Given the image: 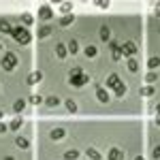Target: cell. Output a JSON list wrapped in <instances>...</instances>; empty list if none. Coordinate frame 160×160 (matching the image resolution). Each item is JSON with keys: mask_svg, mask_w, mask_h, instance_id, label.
Returning a JSON list of instances; mask_svg holds the SVG:
<instances>
[{"mask_svg": "<svg viewBox=\"0 0 160 160\" xmlns=\"http://www.w3.org/2000/svg\"><path fill=\"white\" fill-rule=\"evenodd\" d=\"M11 37L17 41V43H22V45H28L30 41H32V34L26 30L24 26H17V28H13V32H11Z\"/></svg>", "mask_w": 160, "mask_h": 160, "instance_id": "cell-1", "label": "cell"}, {"mask_svg": "<svg viewBox=\"0 0 160 160\" xmlns=\"http://www.w3.org/2000/svg\"><path fill=\"white\" fill-rule=\"evenodd\" d=\"M0 64H2V68H4V71H13V68L17 66V56H15L13 51H7V53L2 56Z\"/></svg>", "mask_w": 160, "mask_h": 160, "instance_id": "cell-2", "label": "cell"}, {"mask_svg": "<svg viewBox=\"0 0 160 160\" xmlns=\"http://www.w3.org/2000/svg\"><path fill=\"white\" fill-rule=\"evenodd\" d=\"M88 81H90V77H88L86 73L83 75H71V77H68V83L73 88H81V86H86Z\"/></svg>", "mask_w": 160, "mask_h": 160, "instance_id": "cell-3", "label": "cell"}, {"mask_svg": "<svg viewBox=\"0 0 160 160\" xmlns=\"http://www.w3.org/2000/svg\"><path fill=\"white\" fill-rule=\"evenodd\" d=\"M122 53H124V56H128V58H132V56L137 53L135 41H124V43H122Z\"/></svg>", "mask_w": 160, "mask_h": 160, "instance_id": "cell-4", "label": "cell"}, {"mask_svg": "<svg viewBox=\"0 0 160 160\" xmlns=\"http://www.w3.org/2000/svg\"><path fill=\"white\" fill-rule=\"evenodd\" d=\"M109 47H111V58H113V60H120V58L124 56V53H122V45H120L118 41H113V38H111Z\"/></svg>", "mask_w": 160, "mask_h": 160, "instance_id": "cell-5", "label": "cell"}, {"mask_svg": "<svg viewBox=\"0 0 160 160\" xmlns=\"http://www.w3.org/2000/svg\"><path fill=\"white\" fill-rule=\"evenodd\" d=\"M38 17H41L43 22H49L51 17H53V11H51V7H38Z\"/></svg>", "mask_w": 160, "mask_h": 160, "instance_id": "cell-6", "label": "cell"}, {"mask_svg": "<svg viewBox=\"0 0 160 160\" xmlns=\"http://www.w3.org/2000/svg\"><path fill=\"white\" fill-rule=\"evenodd\" d=\"M98 37H100V41H105V43H111V28H109V26H100Z\"/></svg>", "mask_w": 160, "mask_h": 160, "instance_id": "cell-7", "label": "cell"}, {"mask_svg": "<svg viewBox=\"0 0 160 160\" xmlns=\"http://www.w3.org/2000/svg\"><path fill=\"white\" fill-rule=\"evenodd\" d=\"M107 158L109 160H124V152L120 148H111L109 154H107Z\"/></svg>", "mask_w": 160, "mask_h": 160, "instance_id": "cell-8", "label": "cell"}, {"mask_svg": "<svg viewBox=\"0 0 160 160\" xmlns=\"http://www.w3.org/2000/svg\"><path fill=\"white\" fill-rule=\"evenodd\" d=\"M64 137H66V130L64 128H53L49 132V139H53V141H62Z\"/></svg>", "mask_w": 160, "mask_h": 160, "instance_id": "cell-9", "label": "cell"}, {"mask_svg": "<svg viewBox=\"0 0 160 160\" xmlns=\"http://www.w3.org/2000/svg\"><path fill=\"white\" fill-rule=\"evenodd\" d=\"M96 98H98V102H109V92L105 90V88H96Z\"/></svg>", "mask_w": 160, "mask_h": 160, "instance_id": "cell-10", "label": "cell"}, {"mask_svg": "<svg viewBox=\"0 0 160 160\" xmlns=\"http://www.w3.org/2000/svg\"><path fill=\"white\" fill-rule=\"evenodd\" d=\"M41 79H43V73H41V71H32V73L28 75V83H30V86H34V83H38Z\"/></svg>", "mask_w": 160, "mask_h": 160, "instance_id": "cell-11", "label": "cell"}, {"mask_svg": "<svg viewBox=\"0 0 160 160\" xmlns=\"http://www.w3.org/2000/svg\"><path fill=\"white\" fill-rule=\"evenodd\" d=\"M105 83H107V88H115L118 83H120V77H118L115 73H109V75H107V81H105Z\"/></svg>", "mask_w": 160, "mask_h": 160, "instance_id": "cell-12", "label": "cell"}, {"mask_svg": "<svg viewBox=\"0 0 160 160\" xmlns=\"http://www.w3.org/2000/svg\"><path fill=\"white\" fill-rule=\"evenodd\" d=\"M15 145L22 148V149H28V148H30V141H28L26 137H15Z\"/></svg>", "mask_w": 160, "mask_h": 160, "instance_id": "cell-13", "label": "cell"}, {"mask_svg": "<svg viewBox=\"0 0 160 160\" xmlns=\"http://www.w3.org/2000/svg\"><path fill=\"white\" fill-rule=\"evenodd\" d=\"M22 124H24V118H19V115H17V118H13V120H11L9 128H11V130H19V128H22Z\"/></svg>", "mask_w": 160, "mask_h": 160, "instance_id": "cell-14", "label": "cell"}, {"mask_svg": "<svg viewBox=\"0 0 160 160\" xmlns=\"http://www.w3.org/2000/svg\"><path fill=\"white\" fill-rule=\"evenodd\" d=\"M126 68H128L130 73H137V71H139V62H137L135 58H128V62H126Z\"/></svg>", "mask_w": 160, "mask_h": 160, "instance_id": "cell-15", "label": "cell"}, {"mask_svg": "<svg viewBox=\"0 0 160 160\" xmlns=\"http://www.w3.org/2000/svg\"><path fill=\"white\" fill-rule=\"evenodd\" d=\"M24 107H26V100L24 98H17L15 102H13V111H15V113H22Z\"/></svg>", "mask_w": 160, "mask_h": 160, "instance_id": "cell-16", "label": "cell"}, {"mask_svg": "<svg viewBox=\"0 0 160 160\" xmlns=\"http://www.w3.org/2000/svg\"><path fill=\"white\" fill-rule=\"evenodd\" d=\"M86 156H88V158H90V160H100V158H102V156H100V154H98V149H94V148H88Z\"/></svg>", "mask_w": 160, "mask_h": 160, "instance_id": "cell-17", "label": "cell"}, {"mask_svg": "<svg viewBox=\"0 0 160 160\" xmlns=\"http://www.w3.org/2000/svg\"><path fill=\"white\" fill-rule=\"evenodd\" d=\"M51 32H53V28H51V26H41V28H38V37H41V38L49 37Z\"/></svg>", "mask_w": 160, "mask_h": 160, "instance_id": "cell-18", "label": "cell"}, {"mask_svg": "<svg viewBox=\"0 0 160 160\" xmlns=\"http://www.w3.org/2000/svg\"><path fill=\"white\" fill-rule=\"evenodd\" d=\"M0 32H7V34H11V32H13L9 19H0Z\"/></svg>", "mask_w": 160, "mask_h": 160, "instance_id": "cell-19", "label": "cell"}, {"mask_svg": "<svg viewBox=\"0 0 160 160\" xmlns=\"http://www.w3.org/2000/svg\"><path fill=\"white\" fill-rule=\"evenodd\" d=\"M139 94H141V96H154V94H156V88L145 86V88H141V90H139Z\"/></svg>", "mask_w": 160, "mask_h": 160, "instance_id": "cell-20", "label": "cell"}, {"mask_svg": "<svg viewBox=\"0 0 160 160\" xmlns=\"http://www.w3.org/2000/svg\"><path fill=\"white\" fill-rule=\"evenodd\" d=\"M73 22H75V17H73V15H62V17H60V26H62V28L71 26Z\"/></svg>", "mask_w": 160, "mask_h": 160, "instance_id": "cell-21", "label": "cell"}, {"mask_svg": "<svg viewBox=\"0 0 160 160\" xmlns=\"http://www.w3.org/2000/svg\"><path fill=\"white\" fill-rule=\"evenodd\" d=\"M126 90H128V88H126V83H122V81H120L118 86L113 88V92H115V96H124V94H126Z\"/></svg>", "mask_w": 160, "mask_h": 160, "instance_id": "cell-22", "label": "cell"}, {"mask_svg": "<svg viewBox=\"0 0 160 160\" xmlns=\"http://www.w3.org/2000/svg\"><path fill=\"white\" fill-rule=\"evenodd\" d=\"M45 105H47V107H58V105H60V98H58V96H47V98H45Z\"/></svg>", "mask_w": 160, "mask_h": 160, "instance_id": "cell-23", "label": "cell"}, {"mask_svg": "<svg viewBox=\"0 0 160 160\" xmlns=\"http://www.w3.org/2000/svg\"><path fill=\"white\" fill-rule=\"evenodd\" d=\"M66 51H68V47H66V45H62V43H58V45H56V53H58V58H64V56H66Z\"/></svg>", "mask_w": 160, "mask_h": 160, "instance_id": "cell-24", "label": "cell"}, {"mask_svg": "<svg viewBox=\"0 0 160 160\" xmlns=\"http://www.w3.org/2000/svg\"><path fill=\"white\" fill-rule=\"evenodd\" d=\"M148 66L149 68H158L160 66V56H152V58L148 60Z\"/></svg>", "mask_w": 160, "mask_h": 160, "instance_id": "cell-25", "label": "cell"}, {"mask_svg": "<svg viewBox=\"0 0 160 160\" xmlns=\"http://www.w3.org/2000/svg\"><path fill=\"white\" fill-rule=\"evenodd\" d=\"M71 11H73V2H64V4L60 7L62 15H71Z\"/></svg>", "mask_w": 160, "mask_h": 160, "instance_id": "cell-26", "label": "cell"}, {"mask_svg": "<svg viewBox=\"0 0 160 160\" xmlns=\"http://www.w3.org/2000/svg\"><path fill=\"white\" fill-rule=\"evenodd\" d=\"M79 158V152L77 149H68L66 154H64V160H77Z\"/></svg>", "mask_w": 160, "mask_h": 160, "instance_id": "cell-27", "label": "cell"}, {"mask_svg": "<svg viewBox=\"0 0 160 160\" xmlns=\"http://www.w3.org/2000/svg\"><path fill=\"white\" fill-rule=\"evenodd\" d=\"M68 51H71V53H77V51H79V43H77L75 38L68 41Z\"/></svg>", "mask_w": 160, "mask_h": 160, "instance_id": "cell-28", "label": "cell"}, {"mask_svg": "<svg viewBox=\"0 0 160 160\" xmlns=\"http://www.w3.org/2000/svg\"><path fill=\"white\" fill-rule=\"evenodd\" d=\"M156 79H158V73H156V71H149V73L145 75V81H148V83H154Z\"/></svg>", "mask_w": 160, "mask_h": 160, "instance_id": "cell-29", "label": "cell"}, {"mask_svg": "<svg viewBox=\"0 0 160 160\" xmlns=\"http://www.w3.org/2000/svg\"><path fill=\"white\" fill-rule=\"evenodd\" d=\"M96 53H98V51H96L94 45H88V47H86V56H88V58H94Z\"/></svg>", "mask_w": 160, "mask_h": 160, "instance_id": "cell-30", "label": "cell"}, {"mask_svg": "<svg viewBox=\"0 0 160 160\" xmlns=\"http://www.w3.org/2000/svg\"><path fill=\"white\" fill-rule=\"evenodd\" d=\"M30 102H32V105H41V102H45V98H41V96H38V94H32V96H30Z\"/></svg>", "mask_w": 160, "mask_h": 160, "instance_id": "cell-31", "label": "cell"}, {"mask_svg": "<svg viewBox=\"0 0 160 160\" xmlns=\"http://www.w3.org/2000/svg\"><path fill=\"white\" fill-rule=\"evenodd\" d=\"M22 22H24L26 26H30L34 22V19H32V13H24V15H22Z\"/></svg>", "mask_w": 160, "mask_h": 160, "instance_id": "cell-32", "label": "cell"}, {"mask_svg": "<svg viewBox=\"0 0 160 160\" xmlns=\"http://www.w3.org/2000/svg\"><path fill=\"white\" fill-rule=\"evenodd\" d=\"M64 105H66V109L71 111V113H75V111H77V105H75V100H66Z\"/></svg>", "mask_w": 160, "mask_h": 160, "instance_id": "cell-33", "label": "cell"}, {"mask_svg": "<svg viewBox=\"0 0 160 160\" xmlns=\"http://www.w3.org/2000/svg\"><path fill=\"white\" fill-rule=\"evenodd\" d=\"M96 7L98 9H109V0H96Z\"/></svg>", "mask_w": 160, "mask_h": 160, "instance_id": "cell-34", "label": "cell"}, {"mask_svg": "<svg viewBox=\"0 0 160 160\" xmlns=\"http://www.w3.org/2000/svg\"><path fill=\"white\" fill-rule=\"evenodd\" d=\"M152 158H154V160H160V145H156V148L152 149Z\"/></svg>", "mask_w": 160, "mask_h": 160, "instance_id": "cell-35", "label": "cell"}, {"mask_svg": "<svg viewBox=\"0 0 160 160\" xmlns=\"http://www.w3.org/2000/svg\"><path fill=\"white\" fill-rule=\"evenodd\" d=\"M154 15H158V17H160V2L154 4Z\"/></svg>", "mask_w": 160, "mask_h": 160, "instance_id": "cell-36", "label": "cell"}, {"mask_svg": "<svg viewBox=\"0 0 160 160\" xmlns=\"http://www.w3.org/2000/svg\"><path fill=\"white\" fill-rule=\"evenodd\" d=\"M2 132H7V124L4 122H0V135H2Z\"/></svg>", "mask_w": 160, "mask_h": 160, "instance_id": "cell-37", "label": "cell"}, {"mask_svg": "<svg viewBox=\"0 0 160 160\" xmlns=\"http://www.w3.org/2000/svg\"><path fill=\"white\" fill-rule=\"evenodd\" d=\"M154 111H156V115H160V102L156 105V107H154Z\"/></svg>", "mask_w": 160, "mask_h": 160, "instance_id": "cell-38", "label": "cell"}, {"mask_svg": "<svg viewBox=\"0 0 160 160\" xmlns=\"http://www.w3.org/2000/svg\"><path fill=\"white\" fill-rule=\"evenodd\" d=\"M154 124H156V126H160V115H156V120H154Z\"/></svg>", "mask_w": 160, "mask_h": 160, "instance_id": "cell-39", "label": "cell"}, {"mask_svg": "<svg viewBox=\"0 0 160 160\" xmlns=\"http://www.w3.org/2000/svg\"><path fill=\"white\" fill-rule=\"evenodd\" d=\"M135 160H145V158H143V156H137V158Z\"/></svg>", "mask_w": 160, "mask_h": 160, "instance_id": "cell-40", "label": "cell"}, {"mask_svg": "<svg viewBox=\"0 0 160 160\" xmlns=\"http://www.w3.org/2000/svg\"><path fill=\"white\" fill-rule=\"evenodd\" d=\"M0 120H2V111H0Z\"/></svg>", "mask_w": 160, "mask_h": 160, "instance_id": "cell-41", "label": "cell"}]
</instances>
